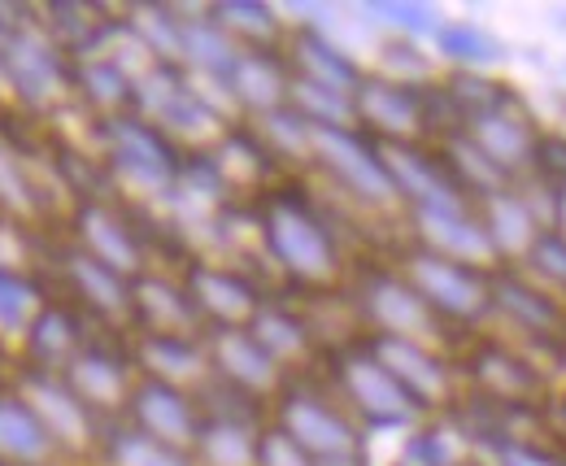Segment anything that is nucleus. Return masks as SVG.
<instances>
[{
  "instance_id": "nucleus-23",
  "label": "nucleus",
  "mask_w": 566,
  "mask_h": 466,
  "mask_svg": "<svg viewBox=\"0 0 566 466\" xmlns=\"http://www.w3.org/2000/svg\"><path fill=\"white\" fill-rule=\"evenodd\" d=\"M227 101L240 123L266 118L287 110L292 101V66L283 49H240L235 66L227 74Z\"/></svg>"
},
{
  "instance_id": "nucleus-7",
  "label": "nucleus",
  "mask_w": 566,
  "mask_h": 466,
  "mask_svg": "<svg viewBox=\"0 0 566 466\" xmlns=\"http://www.w3.org/2000/svg\"><path fill=\"white\" fill-rule=\"evenodd\" d=\"M0 92H9L31 114H62L74 105V62L31 13L0 53Z\"/></svg>"
},
{
  "instance_id": "nucleus-34",
  "label": "nucleus",
  "mask_w": 566,
  "mask_h": 466,
  "mask_svg": "<svg viewBox=\"0 0 566 466\" xmlns=\"http://www.w3.org/2000/svg\"><path fill=\"white\" fill-rule=\"evenodd\" d=\"M184 9L179 4H153L136 0L123 9V31L140 44L157 66L184 70Z\"/></svg>"
},
{
  "instance_id": "nucleus-9",
  "label": "nucleus",
  "mask_w": 566,
  "mask_h": 466,
  "mask_svg": "<svg viewBox=\"0 0 566 466\" xmlns=\"http://www.w3.org/2000/svg\"><path fill=\"white\" fill-rule=\"evenodd\" d=\"M314 170L366 214H397L401 197L379 144L357 127H314ZM406 214V209H401Z\"/></svg>"
},
{
  "instance_id": "nucleus-49",
  "label": "nucleus",
  "mask_w": 566,
  "mask_h": 466,
  "mask_svg": "<svg viewBox=\"0 0 566 466\" xmlns=\"http://www.w3.org/2000/svg\"><path fill=\"white\" fill-rule=\"evenodd\" d=\"M323 466H370V458H349V463H323Z\"/></svg>"
},
{
  "instance_id": "nucleus-12",
  "label": "nucleus",
  "mask_w": 566,
  "mask_h": 466,
  "mask_svg": "<svg viewBox=\"0 0 566 466\" xmlns=\"http://www.w3.org/2000/svg\"><path fill=\"white\" fill-rule=\"evenodd\" d=\"M493 301H496V323L510 328V340L532 349H549L566 358V301L558 292L541 288L532 275L505 262L493 270Z\"/></svg>"
},
{
  "instance_id": "nucleus-21",
  "label": "nucleus",
  "mask_w": 566,
  "mask_h": 466,
  "mask_svg": "<svg viewBox=\"0 0 566 466\" xmlns=\"http://www.w3.org/2000/svg\"><path fill=\"white\" fill-rule=\"evenodd\" d=\"M62 283H66V301L78 306L92 323L132 335V283L136 279L118 275L114 267L87 258L83 249L71 245L62 253Z\"/></svg>"
},
{
  "instance_id": "nucleus-52",
  "label": "nucleus",
  "mask_w": 566,
  "mask_h": 466,
  "mask_svg": "<svg viewBox=\"0 0 566 466\" xmlns=\"http://www.w3.org/2000/svg\"><path fill=\"white\" fill-rule=\"evenodd\" d=\"M392 466H406V463H392Z\"/></svg>"
},
{
  "instance_id": "nucleus-13",
  "label": "nucleus",
  "mask_w": 566,
  "mask_h": 466,
  "mask_svg": "<svg viewBox=\"0 0 566 466\" xmlns=\"http://www.w3.org/2000/svg\"><path fill=\"white\" fill-rule=\"evenodd\" d=\"M361 335V344L392 371V380L419 401L427 418L449 414L462 401V375L453 362V349H436V344H419V340H397V335Z\"/></svg>"
},
{
  "instance_id": "nucleus-26",
  "label": "nucleus",
  "mask_w": 566,
  "mask_h": 466,
  "mask_svg": "<svg viewBox=\"0 0 566 466\" xmlns=\"http://www.w3.org/2000/svg\"><path fill=\"white\" fill-rule=\"evenodd\" d=\"M136 371L148 380L175 384L184 393L206 397L213 389V366H210V344L206 335L197 340H179V335H127Z\"/></svg>"
},
{
  "instance_id": "nucleus-11",
  "label": "nucleus",
  "mask_w": 566,
  "mask_h": 466,
  "mask_svg": "<svg viewBox=\"0 0 566 466\" xmlns=\"http://www.w3.org/2000/svg\"><path fill=\"white\" fill-rule=\"evenodd\" d=\"M179 279L192 297L197 319L206 323V335L253 328L271 301V292L249 270H240L235 262H218L213 253H192L179 270Z\"/></svg>"
},
{
  "instance_id": "nucleus-47",
  "label": "nucleus",
  "mask_w": 566,
  "mask_h": 466,
  "mask_svg": "<svg viewBox=\"0 0 566 466\" xmlns=\"http://www.w3.org/2000/svg\"><path fill=\"white\" fill-rule=\"evenodd\" d=\"M27 18H31L27 9H18V4H0V53H4V44L13 40V31H18Z\"/></svg>"
},
{
  "instance_id": "nucleus-51",
  "label": "nucleus",
  "mask_w": 566,
  "mask_h": 466,
  "mask_svg": "<svg viewBox=\"0 0 566 466\" xmlns=\"http://www.w3.org/2000/svg\"><path fill=\"white\" fill-rule=\"evenodd\" d=\"M563 227H566V209H563Z\"/></svg>"
},
{
  "instance_id": "nucleus-28",
  "label": "nucleus",
  "mask_w": 566,
  "mask_h": 466,
  "mask_svg": "<svg viewBox=\"0 0 566 466\" xmlns=\"http://www.w3.org/2000/svg\"><path fill=\"white\" fill-rule=\"evenodd\" d=\"M40 22H44V31L57 40V49L71 62H87V58L109 53L118 31H123V13H114L109 4H87V0L44 4Z\"/></svg>"
},
{
  "instance_id": "nucleus-38",
  "label": "nucleus",
  "mask_w": 566,
  "mask_h": 466,
  "mask_svg": "<svg viewBox=\"0 0 566 466\" xmlns=\"http://www.w3.org/2000/svg\"><path fill=\"white\" fill-rule=\"evenodd\" d=\"M44 306H49V292L35 275H27L22 267H0V344L22 349Z\"/></svg>"
},
{
  "instance_id": "nucleus-24",
  "label": "nucleus",
  "mask_w": 566,
  "mask_h": 466,
  "mask_svg": "<svg viewBox=\"0 0 566 466\" xmlns=\"http://www.w3.org/2000/svg\"><path fill=\"white\" fill-rule=\"evenodd\" d=\"M92 319L71 306L66 297H49V306L40 310V319L31 323V332L22 340V371H40V375H62L74 358L87 349L92 340Z\"/></svg>"
},
{
  "instance_id": "nucleus-19",
  "label": "nucleus",
  "mask_w": 566,
  "mask_h": 466,
  "mask_svg": "<svg viewBox=\"0 0 566 466\" xmlns=\"http://www.w3.org/2000/svg\"><path fill=\"white\" fill-rule=\"evenodd\" d=\"M123 423L144 432V436H153V441H161V445H175V449H188L192 454L197 449V436L206 427V397L140 375L136 389H132Z\"/></svg>"
},
{
  "instance_id": "nucleus-33",
  "label": "nucleus",
  "mask_w": 566,
  "mask_h": 466,
  "mask_svg": "<svg viewBox=\"0 0 566 466\" xmlns=\"http://www.w3.org/2000/svg\"><path fill=\"white\" fill-rule=\"evenodd\" d=\"M249 332L262 340V349L280 362L283 371L296 380V371H305L314 358H318V332L310 323V314H301L296 306L287 301H266V310L258 314V323Z\"/></svg>"
},
{
  "instance_id": "nucleus-42",
  "label": "nucleus",
  "mask_w": 566,
  "mask_h": 466,
  "mask_svg": "<svg viewBox=\"0 0 566 466\" xmlns=\"http://www.w3.org/2000/svg\"><path fill=\"white\" fill-rule=\"evenodd\" d=\"M287 105L310 127H357L354 96L332 92V87H318V83H305V79H292V101Z\"/></svg>"
},
{
  "instance_id": "nucleus-17",
  "label": "nucleus",
  "mask_w": 566,
  "mask_h": 466,
  "mask_svg": "<svg viewBox=\"0 0 566 466\" xmlns=\"http://www.w3.org/2000/svg\"><path fill=\"white\" fill-rule=\"evenodd\" d=\"M384 166L392 175V188L410 214H440V209H467L475 200L462 193L458 175L449 170L444 153L436 144H379Z\"/></svg>"
},
{
  "instance_id": "nucleus-32",
  "label": "nucleus",
  "mask_w": 566,
  "mask_h": 466,
  "mask_svg": "<svg viewBox=\"0 0 566 466\" xmlns=\"http://www.w3.org/2000/svg\"><path fill=\"white\" fill-rule=\"evenodd\" d=\"M480 209V222L489 227V240H493L501 267L505 262H523V253L532 249V240L545 231V218L532 209V200L523 197V188H505V193H493V197L475 200Z\"/></svg>"
},
{
  "instance_id": "nucleus-4",
  "label": "nucleus",
  "mask_w": 566,
  "mask_h": 466,
  "mask_svg": "<svg viewBox=\"0 0 566 466\" xmlns=\"http://www.w3.org/2000/svg\"><path fill=\"white\" fill-rule=\"evenodd\" d=\"M188 153L140 114L101 123V170L144 205H170Z\"/></svg>"
},
{
  "instance_id": "nucleus-39",
  "label": "nucleus",
  "mask_w": 566,
  "mask_h": 466,
  "mask_svg": "<svg viewBox=\"0 0 566 466\" xmlns=\"http://www.w3.org/2000/svg\"><path fill=\"white\" fill-rule=\"evenodd\" d=\"M96 466H201L188 449H175V445H161L153 436H144L127 423H114L105 432V445H101V458Z\"/></svg>"
},
{
  "instance_id": "nucleus-6",
  "label": "nucleus",
  "mask_w": 566,
  "mask_h": 466,
  "mask_svg": "<svg viewBox=\"0 0 566 466\" xmlns=\"http://www.w3.org/2000/svg\"><path fill=\"white\" fill-rule=\"evenodd\" d=\"M354 306L357 323L366 335H397V340H419L436 349H453V332L431 314L415 283L392 267V262H361L349 270L345 288Z\"/></svg>"
},
{
  "instance_id": "nucleus-46",
  "label": "nucleus",
  "mask_w": 566,
  "mask_h": 466,
  "mask_svg": "<svg viewBox=\"0 0 566 466\" xmlns=\"http://www.w3.org/2000/svg\"><path fill=\"white\" fill-rule=\"evenodd\" d=\"M536 179L566 197V132H545L541 157H536Z\"/></svg>"
},
{
  "instance_id": "nucleus-25",
  "label": "nucleus",
  "mask_w": 566,
  "mask_h": 466,
  "mask_svg": "<svg viewBox=\"0 0 566 466\" xmlns=\"http://www.w3.org/2000/svg\"><path fill=\"white\" fill-rule=\"evenodd\" d=\"M132 335H179V340L206 335V323L197 319L184 279L144 270L132 283Z\"/></svg>"
},
{
  "instance_id": "nucleus-29",
  "label": "nucleus",
  "mask_w": 566,
  "mask_h": 466,
  "mask_svg": "<svg viewBox=\"0 0 566 466\" xmlns=\"http://www.w3.org/2000/svg\"><path fill=\"white\" fill-rule=\"evenodd\" d=\"M410 240H419L427 249L444 253V258H458V262H471V267L496 270L493 240H489V227L480 222V209L467 205V209H440V214H410Z\"/></svg>"
},
{
  "instance_id": "nucleus-27",
  "label": "nucleus",
  "mask_w": 566,
  "mask_h": 466,
  "mask_svg": "<svg viewBox=\"0 0 566 466\" xmlns=\"http://www.w3.org/2000/svg\"><path fill=\"white\" fill-rule=\"evenodd\" d=\"M283 53H287L292 79H305V83H318V87H332L345 96H357V87L366 83V66L345 44H336L323 27H310V22L292 27Z\"/></svg>"
},
{
  "instance_id": "nucleus-1",
  "label": "nucleus",
  "mask_w": 566,
  "mask_h": 466,
  "mask_svg": "<svg viewBox=\"0 0 566 466\" xmlns=\"http://www.w3.org/2000/svg\"><path fill=\"white\" fill-rule=\"evenodd\" d=\"M258 222V249L280 270V279L301 297H327L349 288V258L340 249V236L332 218L314 205L310 193L275 184L271 193L253 200Z\"/></svg>"
},
{
  "instance_id": "nucleus-45",
  "label": "nucleus",
  "mask_w": 566,
  "mask_h": 466,
  "mask_svg": "<svg viewBox=\"0 0 566 466\" xmlns=\"http://www.w3.org/2000/svg\"><path fill=\"white\" fill-rule=\"evenodd\" d=\"M258 466H318L296 441H287L280 427L266 418L262 427V449H258Z\"/></svg>"
},
{
  "instance_id": "nucleus-50",
  "label": "nucleus",
  "mask_w": 566,
  "mask_h": 466,
  "mask_svg": "<svg viewBox=\"0 0 566 466\" xmlns=\"http://www.w3.org/2000/svg\"><path fill=\"white\" fill-rule=\"evenodd\" d=\"M0 110H4V92H0Z\"/></svg>"
},
{
  "instance_id": "nucleus-8",
  "label": "nucleus",
  "mask_w": 566,
  "mask_h": 466,
  "mask_svg": "<svg viewBox=\"0 0 566 466\" xmlns=\"http://www.w3.org/2000/svg\"><path fill=\"white\" fill-rule=\"evenodd\" d=\"M266 418L280 427L287 441H296L318 466L366 458V432L357 427L354 414L332 397V389L287 380V389L275 397Z\"/></svg>"
},
{
  "instance_id": "nucleus-5",
  "label": "nucleus",
  "mask_w": 566,
  "mask_h": 466,
  "mask_svg": "<svg viewBox=\"0 0 566 466\" xmlns=\"http://www.w3.org/2000/svg\"><path fill=\"white\" fill-rule=\"evenodd\" d=\"M327 389L354 414L361 432H401L406 436L419 423H427L419 401L392 380V371L361 344V335L327 353Z\"/></svg>"
},
{
  "instance_id": "nucleus-15",
  "label": "nucleus",
  "mask_w": 566,
  "mask_h": 466,
  "mask_svg": "<svg viewBox=\"0 0 566 466\" xmlns=\"http://www.w3.org/2000/svg\"><path fill=\"white\" fill-rule=\"evenodd\" d=\"M206 344H210L213 389L271 414V405L287 389L292 375L262 349V340L249 328H240V332H210Z\"/></svg>"
},
{
  "instance_id": "nucleus-18",
  "label": "nucleus",
  "mask_w": 566,
  "mask_h": 466,
  "mask_svg": "<svg viewBox=\"0 0 566 466\" xmlns=\"http://www.w3.org/2000/svg\"><path fill=\"white\" fill-rule=\"evenodd\" d=\"M74 249H83L87 258L114 267L127 279H140L148 267V249H144L140 227L132 222V214L109 197H78L71 209Z\"/></svg>"
},
{
  "instance_id": "nucleus-16",
  "label": "nucleus",
  "mask_w": 566,
  "mask_h": 466,
  "mask_svg": "<svg viewBox=\"0 0 566 466\" xmlns=\"http://www.w3.org/2000/svg\"><path fill=\"white\" fill-rule=\"evenodd\" d=\"M62 380L105 427H114L127 418V401H132L140 371H136L132 344H114L105 335H92L87 349L62 371Z\"/></svg>"
},
{
  "instance_id": "nucleus-36",
  "label": "nucleus",
  "mask_w": 566,
  "mask_h": 466,
  "mask_svg": "<svg viewBox=\"0 0 566 466\" xmlns=\"http://www.w3.org/2000/svg\"><path fill=\"white\" fill-rule=\"evenodd\" d=\"M431 53L436 62H449L453 70H480V74H489L510 58L505 40L471 18H444L440 31L431 35Z\"/></svg>"
},
{
  "instance_id": "nucleus-53",
  "label": "nucleus",
  "mask_w": 566,
  "mask_h": 466,
  "mask_svg": "<svg viewBox=\"0 0 566 466\" xmlns=\"http://www.w3.org/2000/svg\"><path fill=\"white\" fill-rule=\"evenodd\" d=\"M0 389H4V384H0Z\"/></svg>"
},
{
  "instance_id": "nucleus-35",
  "label": "nucleus",
  "mask_w": 566,
  "mask_h": 466,
  "mask_svg": "<svg viewBox=\"0 0 566 466\" xmlns=\"http://www.w3.org/2000/svg\"><path fill=\"white\" fill-rule=\"evenodd\" d=\"M206 13L235 49H283L292 31L280 9L266 0H213L206 4Z\"/></svg>"
},
{
  "instance_id": "nucleus-10",
  "label": "nucleus",
  "mask_w": 566,
  "mask_h": 466,
  "mask_svg": "<svg viewBox=\"0 0 566 466\" xmlns=\"http://www.w3.org/2000/svg\"><path fill=\"white\" fill-rule=\"evenodd\" d=\"M357 132H366L375 144H431L440 139V101L436 83H401L366 70V83L357 87Z\"/></svg>"
},
{
  "instance_id": "nucleus-20",
  "label": "nucleus",
  "mask_w": 566,
  "mask_h": 466,
  "mask_svg": "<svg viewBox=\"0 0 566 466\" xmlns=\"http://www.w3.org/2000/svg\"><path fill=\"white\" fill-rule=\"evenodd\" d=\"M462 135L493 162L505 179L518 184V179L536 175V157H541L545 127L532 118V110L523 105V96L493 110V114H484V118H475L471 127H462Z\"/></svg>"
},
{
  "instance_id": "nucleus-22",
  "label": "nucleus",
  "mask_w": 566,
  "mask_h": 466,
  "mask_svg": "<svg viewBox=\"0 0 566 466\" xmlns=\"http://www.w3.org/2000/svg\"><path fill=\"white\" fill-rule=\"evenodd\" d=\"M218 393V389H210ZM258 405L227 397H206V427L197 436L192 458L201 466H258V449H262V427L266 418L253 414Z\"/></svg>"
},
{
  "instance_id": "nucleus-44",
  "label": "nucleus",
  "mask_w": 566,
  "mask_h": 466,
  "mask_svg": "<svg viewBox=\"0 0 566 466\" xmlns=\"http://www.w3.org/2000/svg\"><path fill=\"white\" fill-rule=\"evenodd\" d=\"M514 267L566 301V227H545L532 240V249L523 253V262H514Z\"/></svg>"
},
{
  "instance_id": "nucleus-3",
  "label": "nucleus",
  "mask_w": 566,
  "mask_h": 466,
  "mask_svg": "<svg viewBox=\"0 0 566 466\" xmlns=\"http://www.w3.org/2000/svg\"><path fill=\"white\" fill-rule=\"evenodd\" d=\"M392 267L401 270L415 292L431 306V314L449 328L453 335L484 332V323L496 319L493 301V270L444 258L436 249H427L419 240H406L392 258Z\"/></svg>"
},
{
  "instance_id": "nucleus-43",
  "label": "nucleus",
  "mask_w": 566,
  "mask_h": 466,
  "mask_svg": "<svg viewBox=\"0 0 566 466\" xmlns=\"http://www.w3.org/2000/svg\"><path fill=\"white\" fill-rule=\"evenodd\" d=\"M361 13L388 27V35H406V40H431L444 22V13L427 0H370L361 4Z\"/></svg>"
},
{
  "instance_id": "nucleus-41",
  "label": "nucleus",
  "mask_w": 566,
  "mask_h": 466,
  "mask_svg": "<svg viewBox=\"0 0 566 466\" xmlns=\"http://www.w3.org/2000/svg\"><path fill=\"white\" fill-rule=\"evenodd\" d=\"M366 70L384 74V79H401V83H436V53L423 49V40H406V35H384L375 44V62Z\"/></svg>"
},
{
  "instance_id": "nucleus-48",
  "label": "nucleus",
  "mask_w": 566,
  "mask_h": 466,
  "mask_svg": "<svg viewBox=\"0 0 566 466\" xmlns=\"http://www.w3.org/2000/svg\"><path fill=\"white\" fill-rule=\"evenodd\" d=\"M545 423H549V432H558V441H566V389L554 393L549 410H545Z\"/></svg>"
},
{
  "instance_id": "nucleus-31",
  "label": "nucleus",
  "mask_w": 566,
  "mask_h": 466,
  "mask_svg": "<svg viewBox=\"0 0 566 466\" xmlns=\"http://www.w3.org/2000/svg\"><path fill=\"white\" fill-rule=\"evenodd\" d=\"M0 463L4 466H66L49 427L31 410V401L13 389H0Z\"/></svg>"
},
{
  "instance_id": "nucleus-14",
  "label": "nucleus",
  "mask_w": 566,
  "mask_h": 466,
  "mask_svg": "<svg viewBox=\"0 0 566 466\" xmlns=\"http://www.w3.org/2000/svg\"><path fill=\"white\" fill-rule=\"evenodd\" d=\"M18 393L31 401L40 423L49 427L53 445L62 449L66 466H96L105 445V423L74 397L62 375H40V371H18Z\"/></svg>"
},
{
  "instance_id": "nucleus-54",
  "label": "nucleus",
  "mask_w": 566,
  "mask_h": 466,
  "mask_svg": "<svg viewBox=\"0 0 566 466\" xmlns=\"http://www.w3.org/2000/svg\"><path fill=\"white\" fill-rule=\"evenodd\" d=\"M0 466H4V463H0Z\"/></svg>"
},
{
  "instance_id": "nucleus-40",
  "label": "nucleus",
  "mask_w": 566,
  "mask_h": 466,
  "mask_svg": "<svg viewBox=\"0 0 566 466\" xmlns=\"http://www.w3.org/2000/svg\"><path fill=\"white\" fill-rule=\"evenodd\" d=\"M258 139L266 144V153L283 166H301V170H314V127L287 105V110H275L266 118H253L249 123Z\"/></svg>"
},
{
  "instance_id": "nucleus-2",
  "label": "nucleus",
  "mask_w": 566,
  "mask_h": 466,
  "mask_svg": "<svg viewBox=\"0 0 566 466\" xmlns=\"http://www.w3.org/2000/svg\"><path fill=\"white\" fill-rule=\"evenodd\" d=\"M453 362L462 375V397L501 414H545L558 393L554 375L536 362V353H527L510 335L471 332L453 353Z\"/></svg>"
},
{
  "instance_id": "nucleus-37",
  "label": "nucleus",
  "mask_w": 566,
  "mask_h": 466,
  "mask_svg": "<svg viewBox=\"0 0 566 466\" xmlns=\"http://www.w3.org/2000/svg\"><path fill=\"white\" fill-rule=\"evenodd\" d=\"M44 188L31 170V162L22 157V148L13 139L0 135V218L13 227H31L35 218H44Z\"/></svg>"
},
{
  "instance_id": "nucleus-30",
  "label": "nucleus",
  "mask_w": 566,
  "mask_h": 466,
  "mask_svg": "<svg viewBox=\"0 0 566 466\" xmlns=\"http://www.w3.org/2000/svg\"><path fill=\"white\" fill-rule=\"evenodd\" d=\"M140 101V79L123 66L114 53L74 62V105L92 118V123H114L136 114Z\"/></svg>"
}]
</instances>
